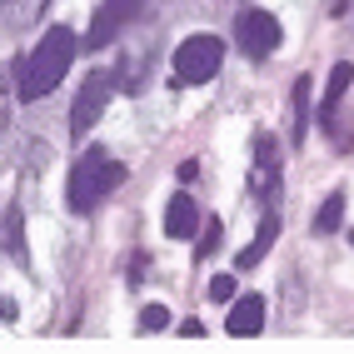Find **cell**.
I'll use <instances>...</instances> for the list:
<instances>
[{"label":"cell","instance_id":"obj_1","mask_svg":"<svg viewBox=\"0 0 354 354\" xmlns=\"http://www.w3.org/2000/svg\"><path fill=\"white\" fill-rule=\"evenodd\" d=\"M75 50H80L75 30H65V26L45 30L35 50H30L26 60H15V95H20V100H45V95L60 85V75L70 70Z\"/></svg>","mask_w":354,"mask_h":354},{"label":"cell","instance_id":"obj_2","mask_svg":"<svg viewBox=\"0 0 354 354\" xmlns=\"http://www.w3.org/2000/svg\"><path fill=\"white\" fill-rule=\"evenodd\" d=\"M125 185V165L105 155V150H85L75 165H70V180H65V200L75 215H90L105 195H115Z\"/></svg>","mask_w":354,"mask_h":354},{"label":"cell","instance_id":"obj_3","mask_svg":"<svg viewBox=\"0 0 354 354\" xmlns=\"http://www.w3.org/2000/svg\"><path fill=\"white\" fill-rule=\"evenodd\" d=\"M220 60H225V45L220 35H190V40H180V50H175V85H205V80H215L220 75Z\"/></svg>","mask_w":354,"mask_h":354},{"label":"cell","instance_id":"obj_4","mask_svg":"<svg viewBox=\"0 0 354 354\" xmlns=\"http://www.w3.org/2000/svg\"><path fill=\"white\" fill-rule=\"evenodd\" d=\"M115 70H95L85 85H80V95H75V105H70V135L75 140H85L90 135V125L100 120V110L110 105V95H115Z\"/></svg>","mask_w":354,"mask_h":354},{"label":"cell","instance_id":"obj_5","mask_svg":"<svg viewBox=\"0 0 354 354\" xmlns=\"http://www.w3.org/2000/svg\"><path fill=\"white\" fill-rule=\"evenodd\" d=\"M234 35H240V50L250 60H270L279 50V40H285V30H279V20L270 10H240V20H234Z\"/></svg>","mask_w":354,"mask_h":354},{"label":"cell","instance_id":"obj_6","mask_svg":"<svg viewBox=\"0 0 354 354\" xmlns=\"http://www.w3.org/2000/svg\"><path fill=\"white\" fill-rule=\"evenodd\" d=\"M145 10V0H105V6L95 10V20H90V35H85V45L90 50H100V45H110V40H120V30L130 26V20Z\"/></svg>","mask_w":354,"mask_h":354},{"label":"cell","instance_id":"obj_7","mask_svg":"<svg viewBox=\"0 0 354 354\" xmlns=\"http://www.w3.org/2000/svg\"><path fill=\"white\" fill-rule=\"evenodd\" d=\"M349 85H354V65H335L329 70V90H324V105H319V125L329 140H339V105L349 95Z\"/></svg>","mask_w":354,"mask_h":354},{"label":"cell","instance_id":"obj_8","mask_svg":"<svg viewBox=\"0 0 354 354\" xmlns=\"http://www.w3.org/2000/svg\"><path fill=\"white\" fill-rule=\"evenodd\" d=\"M254 190L265 195V200H274V190H279V145H274V135H259V145H254Z\"/></svg>","mask_w":354,"mask_h":354},{"label":"cell","instance_id":"obj_9","mask_svg":"<svg viewBox=\"0 0 354 354\" xmlns=\"http://www.w3.org/2000/svg\"><path fill=\"white\" fill-rule=\"evenodd\" d=\"M195 230H200V205L190 195H175L165 205V234H170V240H190Z\"/></svg>","mask_w":354,"mask_h":354},{"label":"cell","instance_id":"obj_10","mask_svg":"<svg viewBox=\"0 0 354 354\" xmlns=\"http://www.w3.org/2000/svg\"><path fill=\"white\" fill-rule=\"evenodd\" d=\"M230 335L234 339H250V335H259L265 329V299L259 295H245V299H234V310H230Z\"/></svg>","mask_w":354,"mask_h":354},{"label":"cell","instance_id":"obj_11","mask_svg":"<svg viewBox=\"0 0 354 354\" xmlns=\"http://www.w3.org/2000/svg\"><path fill=\"white\" fill-rule=\"evenodd\" d=\"M50 10V0H0V26L6 30H30Z\"/></svg>","mask_w":354,"mask_h":354},{"label":"cell","instance_id":"obj_12","mask_svg":"<svg viewBox=\"0 0 354 354\" xmlns=\"http://www.w3.org/2000/svg\"><path fill=\"white\" fill-rule=\"evenodd\" d=\"M0 250L10 259H26V215H20V205H10L0 215Z\"/></svg>","mask_w":354,"mask_h":354},{"label":"cell","instance_id":"obj_13","mask_svg":"<svg viewBox=\"0 0 354 354\" xmlns=\"http://www.w3.org/2000/svg\"><path fill=\"white\" fill-rule=\"evenodd\" d=\"M274 230H279V220H274V209H270V215L259 220V234H254V240L240 250V259H234V265H240V270H254L259 259L270 254V245H274Z\"/></svg>","mask_w":354,"mask_h":354},{"label":"cell","instance_id":"obj_14","mask_svg":"<svg viewBox=\"0 0 354 354\" xmlns=\"http://www.w3.org/2000/svg\"><path fill=\"white\" fill-rule=\"evenodd\" d=\"M339 220H344V195L335 190V195H324L319 215H315V234H335V230H339Z\"/></svg>","mask_w":354,"mask_h":354},{"label":"cell","instance_id":"obj_15","mask_svg":"<svg viewBox=\"0 0 354 354\" xmlns=\"http://www.w3.org/2000/svg\"><path fill=\"white\" fill-rule=\"evenodd\" d=\"M304 125H310V80L299 75V85H295V145L304 140Z\"/></svg>","mask_w":354,"mask_h":354},{"label":"cell","instance_id":"obj_16","mask_svg":"<svg viewBox=\"0 0 354 354\" xmlns=\"http://www.w3.org/2000/svg\"><path fill=\"white\" fill-rule=\"evenodd\" d=\"M165 324H170V310H165V304H145V310H140V329H145V335H155Z\"/></svg>","mask_w":354,"mask_h":354},{"label":"cell","instance_id":"obj_17","mask_svg":"<svg viewBox=\"0 0 354 354\" xmlns=\"http://www.w3.org/2000/svg\"><path fill=\"white\" fill-rule=\"evenodd\" d=\"M220 240H225V225L215 220V225H209V230H205V240H200V250H195V259H209V254H215V245H220Z\"/></svg>","mask_w":354,"mask_h":354},{"label":"cell","instance_id":"obj_18","mask_svg":"<svg viewBox=\"0 0 354 354\" xmlns=\"http://www.w3.org/2000/svg\"><path fill=\"white\" fill-rule=\"evenodd\" d=\"M209 299H234V274H215V279H209Z\"/></svg>","mask_w":354,"mask_h":354},{"label":"cell","instance_id":"obj_19","mask_svg":"<svg viewBox=\"0 0 354 354\" xmlns=\"http://www.w3.org/2000/svg\"><path fill=\"white\" fill-rule=\"evenodd\" d=\"M10 120V90H6V75H0V130H6Z\"/></svg>","mask_w":354,"mask_h":354},{"label":"cell","instance_id":"obj_20","mask_svg":"<svg viewBox=\"0 0 354 354\" xmlns=\"http://www.w3.org/2000/svg\"><path fill=\"white\" fill-rule=\"evenodd\" d=\"M349 240H354V234H349Z\"/></svg>","mask_w":354,"mask_h":354}]
</instances>
